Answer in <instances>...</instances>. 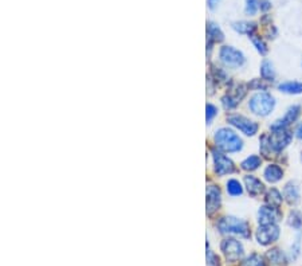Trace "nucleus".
Instances as JSON below:
<instances>
[{"label":"nucleus","instance_id":"f257e3e1","mask_svg":"<svg viewBox=\"0 0 302 266\" xmlns=\"http://www.w3.org/2000/svg\"><path fill=\"white\" fill-rule=\"evenodd\" d=\"M217 230L219 234L226 237H239V238L248 239L251 237V229L247 222L239 219L236 217H222L217 222Z\"/></svg>","mask_w":302,"mask_h":266},{"label":"nucleus","instance_id":"f03ea898","mask_svg":"<svg viewBox=\"0 0 302 266\" xmlns=\"http://www.w3.org/2000/svg\"><path fill=\"white\" fill-rule=\"evenodd\" d=\"M214 141L218 148L223 152H228V154L239 152L243 148L242 139L230 128H219L214 135Z\"/></svg>","mask_w":302,"mask_h":266},{"label":"nucleus","instance_id":"7ed1b4c3","mask_svg":"<svg viewBox=\"0 0 302 266\" xmlns=\"http://www.w3.org/2000/svg\"><path fill=\"white\" fill-rule=\"evenodd\" d=\"M222 257L227 264L235 265L244 258V248L242 242L235 237H226L219 244Z\"/></svg>","mask_w":302,"mask_h":266},{"label":"nucleus","instance_id":"20e7f679","mask_svg":"<svg viewBox=\"0 0 302 266\" xmlns=\"http://www.w3.org/2000/svg\"><path fill=\"white\" fill-rule=\"evenodd\" d=\"M275 106V99L274 97L267 93V91H259V93H255V94L250 98L248 101V108L250 110L257 114V116H261V117H266L269 116L273 109Z\"/></svg>","mask_w":302,"mask_h":266},{"label":"nucleus","instance_id":"39448f33","mask_svg":"<svg viewBox=\"0 0 302 266\" xmlns=\"http://www.w3.org/2000/svg\"><path fill=\"white\" fill-rule=\"evenodd\" d=\"M281 235L280 227L277 223L270 225H259L255 231V239L261 246H270L275 244Z\"/></svg>","mask_w":302,"mask_h":266},{"label":"nucleus","instance_id":"423d86ee","mask_svg":"<svg viewBox=\"0 0 302 266\" xmlns=\"http://www.w3.org/2000/svg\"><path fill=\"white\" fill-rule=\"evenodd\" d=\"M219 58L227 68H240L244 63V55L242 54V51H239L238 49H235L232 46H223L219 50Z\"/></svg>","mask_w":302,"mask_h":266},{"label":"nucleus","instance_id":"0eeeda50","mask_svg":"<svg viewBox=\"0 0 302 266\" xmlns=\"http://www.w3.org/2000/svg\"><path fill=\"white\" fill-rule=\"evenodd\" d=\"M227 121L246 136H254L258 132V129H259L257 122L250 120V118L244 117L242 114H230L227 117Z\"/></svg>","mask_w":302,"mask_h":266},{"label":"nucleus","instance_id":"6e6552de","mask_svg":"<svg viewBox=\"0 0 302 266\" xmlns=\"http://www.w3.org/2000/svg\"><path fill=\"white\" fill-rule=\"evenodd\" d=\"M212 160H214V171L218 176H225L235 171V166L231 159H228L221 151L212 149Z\"/></svg>","mask_w":302,"mask_h":266},{"label":"nucleus","instance_id":"1a4fd4ad","mask_svg":"<svg viewBox=\"0 0 302 266\" xmlns=\"http://www.w3.org/2000/svg\"><path fill=\"white\" fill-rule=\"evenodd\" d=\"M222 192L221 188L215 184L207 185L206 189V211L208 215H214L221 210Z\"/></svg>","mask_w":302,"mask_h":266},{"label":"nucleus","instance_id":"9d476101","mask_svg":"<svg viewBox=\"0 0 302 266\" xmlns=\"http://www.w3.org/2000/svg\"><path fill=\"white\" fill-rule=\"evenodd\" d=\"M293 139V133L286 129H278V131H271V135L269 136V141H270L271 149L273 152H281L290 144V141Z\"/></svg>","mask_w":302,"mask_h":266},{"label":"nucleus","instance_id":"9b49d317","mask_svg":"<svg viewBox=\"0 0 302 266\" xmlns=\"http://www.w3.org/2000/svg\"><path fill=\"white\" fill-rule=\"evenodd\" d=\"M246 86L244 85H239L236 89L232 90V93H227L226 95L222 97V105L226 110H232L240 104V99H243V97L246 95Z\"/></svg>","mask_w":302,"mask_h":266},{"label":"nucleus","instance_id":"f8f14e48","mask_svg":"<svg viewBox=\"0 0 302 266\" xmlns=\"http://www.w3.org/2000/svg\"><path fill=\"white\" fill-rule=\"evenodd\" d=\"M280 208L271 207V206H262L258 210V223L259 225H270V223H278L281 221Z\"/></svg>","mask_w":302,"mask_h":266},{"label":"nucleus","instance_id":"ddd939ff","mask_svg":"<svg viewBox=\"0 0 302 266\" xmlns=\"http://www.w3.org/2000/svg\"><path fill=\"white\" fill-rule=\"evenodd\" d=\"M301 113V106L300 105H293L288 109V112L285 113L284 118L277 120V121L270 126L271 131H278V129H286L292 122H294Z\"/></svg>","mask_w":302,"mask_h":266},{"label":"nucleus","instance_id":"4468645a","mask_svg":"<svg viewBox=\"0 0 302 266\" xmlns=\"http://www.w3.org/2000/svg\"><path fill=\"white\" fill-rule=\"evenodd\" d=\"M266 258L269 266H288V256L280 248H271L266 252Z\"/></svg>","mask_w":302,"mask_h":266},{"label":"nucleus","instance_id":"2eb2a0df","mask_svg":"<svg viewBox=\"0 0 302 266\" xmlns=\"http://www.w3.org/2000/svg\"><path fill=\"white\" fill-rule=\"evenodd\" d=\"M244 187L251 196H259L265 191V184L254 175L244 176Z\"/></svg>","mask_w":302,"mask_h":266},{"label":"nucleus","instance_id":"dca6fc26","mask_svg":"<svg viewBox=\"0 0 302 266\" xmlns=\"http://www.w3.org/2000/svg\"><path fill=\"white\" fill-rule=\"evenodd\" d=\"M263 177L265 180L269 183H277L284 177V171L278 164H269L265 170H263Z\"/></svg>","mask_w":302,"mask_h":266},{"label":"nucleus","instance_id":"f3484780","mask_svg":"<svg viewBox=\"0 0 302 266\" xmlns=\"http://www.w3.org/2000/svg\"><path fill=\"white\" fill-rule=\"evenodd\" d=\"M225 39V34L221 30V27L218 26L217 23L208 22L207 23V41L210 45L218 43Z\"/></svg>","mask_w":302,"mask_h":266},{"label":"nucleus","instance_id":"a211bd4d","mask_svg":"<svg viewBox=\"0 0 302 266\" xmlns=\"http://www.w3.org/2000/svg\"><path fill=\"white\" fill-rule=\"evenodd\" d=\"M284 198L289 204H296L300 200V189L293 181H289L284 188Z\"/></svg>","mask_w":302,"mask_h":266},{"label":"nucleus","instance_id":"6ab92c4d","mask_svg":"<svg viewBox=\"0 0 302 266\" xmlns=\"http://www.w3.org/2000/svg\"><path fill=\"white\" fill-rule=\"evenodd\" d=\"M238 266H269L266 258L262 257L258 253H251L239 262Z\"/></svg>","mask_w":302,"mask_h":266},{"label":"nucleus","instance_id":"aec40b11","mask_svg":"<svg viewBox=\"0 0 302 266\" xmlns=\"http://www.w3.org/2000/svg\"><path fill=\"white\" fill-rule=\"evenodd\" d=\"M282 200H284L282 194L277 188H270L265 195V202H266L267 206H271V207L280 208Z\"/></svg>","mask_w":302,"mask_h":266},{"label":"nucleus","instance_id":"412c9836","mask_svg":"<svg viewBox=\"0 0 302 266\" xmlns=\"http://www.w3.org/2000/svg\"><path fill=\"white\" fill-rule=\"evenodd\" d=\"M278 89H280L282 93H286V94H301L302 82H298V81L282 82V84L278 85Z\"/></svg>","mask_w":302,"mask_h":266},{"label":"nucleus","instance_id":"4be33fe9","mask_svg":"<svg viewBox=\"0 0 302 266\" xmlns=\"http://www.w3.org/2000/svg\"><path fill=\"white\" fill-rule=\"evenodd\" d=\"M232 28L239 34H247L251 36L257 31V24L254 22H235L232 23Z\"/></svg>","mask_w":302,"mask_h":266},{"label":"nucleus","instance_id":"5701e85b","mask_svg":"<svg viewBox=\"0 0 302 266\" xmlns=\"http://www.w3.org/2000/svg\"><path fill=\"white\" fill-rule=\"evenodd\" d=\"M261 164L262 159L259 158V156H257V155H251V156H248V158H246L243 162L240 163V168H242L243 171L251 172L258 170Z\"/></svg>","mask_w":302,"mask_h":266},{"label":"nucleus","instance_id":"b1692460","mask_svg":"<svg viewBox=\"0 0 302 266\" xmlns=\"http://www.w3.org/2000/svg\"><path fill=\"white\" fill-rule=\"evenodd\" d=\"M226 191L231 196H240L243 194V187L240 184V181L236 179H230L226 183Z\"/></svg>","mask_w":302,"mask_h":266},{"label":"nucleus","instance_id":"393cba45","mask_svg":"<svg viewBox=\"0 0 302 266\" xmlns=\"http://www.w3.org/2000/svg\"><path fill=\"white\" fill-rule=\"evenodd\" d=\"M206 248H207V252H206V264H207V266H222L223 265V264H222L221 256L210 248L208 241H207V245H206Z\"/></svg>","mask_w":302,"mask_h":266},{"label":"nucleus","instance_id":"a878e982","mask_svg":"<svg viewBox=\"0 0 302 266\" xmlns=\"http://www.w3.org/2000/svg\"><path fill=\"white\" fill-rule=\"evenodd\" d=\"M261 76L265 81H274L275 72L270 61H263L261 65Z\"/></svg>","mask_w":302,"mask_h":266},{"label":"nucleus","instance_id":"bb28decb","mask_svg":"<svg viewBox=\"0 0 302 266\" xmlns=\"http://www.w3.org/2000/svg\"><path fill=\"white\" fill-rule=\"evenodd\" d=\"M288 223L293 229H296L297 231H301V227H302V214L300 211H292L290 212V215H289V219H288Z\"/></svg>","mask_w":302,"mask_h":266},{"label":"nucleus","instance_id":"cd10ccee","mask_svg":"<svg viewBox=\"0 0 302 266\" xmlns=\"http://www.w3.org/2000/svg\"><path fill=\"white\" fill-rule=\"evenodd\" d=\"M250 38H251V42H253V45L255 46V49H257L258 53H259L261 55L266 54V53H267V46H266V43L263 42V39H262L261 36L251 35Z\"/></svg>","mask_w":302,"mask_h":266},{"label":"nucleus","instance_id":"c85d7f7f","mask_svg":"<svg viewBox=\"0 0 302 266\" xmlns=\"http://www.w3.org/2000/svg\"><path fill=\"white\" fill-rule=\"evenodd\" d=\"M259 8V0H246V14L255 15Z\"/></svg>","mask_w":302,"mask_h":266},{"label":"nucleus","instance_id":"c756f323","mask_svg":"<svg viewBox=\"0 0 302 266\" xmlns=\"http://www.w3.org/2000/svg\"><path fill=\"white\" fill-rule=\"evenodd\" d=\"M217 114H218L217 106H214L212 104H207V106H206V121H207V124H211L212 120L215 118Z\"/></svg>","mask_w":302,"mask_h":266},{"label":"nucleus","instance_id":"7c9ffc66","mask_svg":"<svg viewBox=\"0 0 302 266\" xmlns=\"http://www.w3.org/2000/svg\"><path fill=\"white\" fill-rule=\"evenodd\" d=\"M259 8L263 12H267L271 8V3L269 0H259Z\"/></svg>","mask_w":302,"mask_h":266},{"label":"nucleus","instance_id":"2f4dec72","mask_svg":"<svg viewBox=\"0 0 302 266\" xmlns=\"http://www.w3.org/2000/svg\"><path fill=\"white\" fill-rule=\"evenodd\" d=\"M250 88H253V89H265V86H263V84L259 80H254V82L250 85Z\"/></svg>","mask_w":302,"mask_h":266},{"label":"nucleus","instance_id":"473e14b6","mask_svg":"<svg viewBox=\"0 0 302 266\" xmlns=\"http://www.w3.org/2000/svg\"><path fill=\"white\" fill-rule=\"evenodd\" d=\"M219 1H221V0H207L208 8L215 9V8H217V5L219 4Z\"/></svg>","mask_w":302,"mask_h":266},{"label":"nucleus","instance_id":"72a5a7b5","mask_svg":"<svg viewBox=\"0 0 302 266\" xmlns=\"http://www.w3.org/2000/svg\"><path fill=\"white\" fill-rule=\"evenodd\" d=\"M296 136H297L300 140H302V124L301 125H298L297 131H296Z\"/></svg>","mask_w":302,"mask_h":266}]
</instances>
